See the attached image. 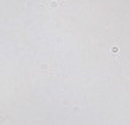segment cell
<instances>
[{
	"label": "cell",
	"mask_w": 130,
	"mask_h": 125,
	"mask_svg": "<svg viewBox=\"0 0 130 125\" xmlns=\"http://www.w3.org/2000/svg\"><path fill=\"white\" fill-rule=\"evenodd\" d=\"M58 5H61V2H54V0L46 2V7H49V9H54V7H58Z\"/></svg>",
	"instance_id": "1"
},
{
	"label": "cell",
	"mask_w": 130,
	"mask_h": 125,
	"mask_svg": "<svg viewBox=\"0 0 130 125\" xmlns=\"http://www.w3.org/2000/svg\"><path fill=\"white\" fill-rule=\"evenodd\" d=\"M117 52H118V46L113 44V46H111V54H117Z\"/></svg>",
	"instance_id": "2"
},
{
	"label": "cell",
	"mask_w": 130,
	"mask_h": 125,
	"mask_svg": "<svg viewBox=\"0 0 130 125\" xmlns=\"http://www.w3.org/2000/svg\"><path fill=\"white\" fill-rule=\"evenodd\" d=\"M78 112H80V108H78V106H74V108H73V113H74V115H78Z\"/></svg>",
	"instance_id": "3"
}]
</instances>
